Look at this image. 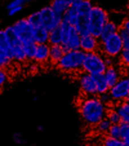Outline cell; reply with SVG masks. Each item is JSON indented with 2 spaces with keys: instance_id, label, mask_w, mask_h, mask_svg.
I'll list each match as a JSON object with an SVG mask.
<instances>
[{
  "instance_id": "20",
  "label": "cell",
  "mask_w": 129,
  "mask_h": 146,
  "mask_svg": "<svg viewBox=\"0 0 129 146\" xmlns=\"http://www.w3.org/2000/svg\"><path fill=\"white\" fill-rule=\"evenodd\" d=\"M65 48L62 45H50V49H49V61L52 64L57 65L58 61L62 58V56L65 54Z\"/></svg>"
},
{
  "instance_id": "4",
  "label": "cell",
  "mask_w": 129,
  "mask_h": 146,
  "mask_svg": "<svg viewBox=\"0 0 129 146\" xmlns=\"http://www.w3.org/2000/svg\"><path fill=\"white\" fill-rule=\"evenodd\" d=\"M85 53L81 49L67 50L62 56L57 64V67L63 72H77L81 70L83 61H84Z\"/></svg>"
},
{
  "instance_id": "24",
  "label": "cell",
  "mask_w": 129,
  "mask_h": 146,
  "mask_svg": "<svg viewBox=\"0 0 129 146\" xmlns=\"http://www.w3.org/2000/svg\"><path fill=\"white\" fill-rule=\"evenodd\" d=\"M106 119L110 121L111 124H120L121 123V119H120V116H119L118 111H116L112 106H108V108H107Z\"/></svg>"
},
{
  "instance_id": "22",
  "label": "cell",
  "mask_w": 129,
  "mask_h": 146,
  "mask_svg": "<svg viewBox=\"0 0 129 146\" xmlns=\"http://www.w3.org/2000/svg\"><path fill=\"white\" fill-rule=\"evenodd\" d=\"M96 86H97V96H102V94L108 93L110 87H108V84H107L103 75L96 76Z\"/></svg>"
},
{
  "instance_id": "17",
  "label": "cell",
  "mask_w": 129,
  "mask_h": 146,
  "mask_svg": "<svg viewBox=\"0 0 129 146\" xmlns=\"http://www.w3.org/2000/svg\"><path fill=\"white\" fill-rule=\"evenodd\" d=\"M119 30V25L116 22H114V21H111V19H108L106 23H105L103 29H102L101 31V35H99V41L105 40V39H107L108 36L114 35V34H116Z\"/></svg>"
},
{
  "instance_id": "15",
  "label": "cell",
  "mask_w": 129,
  "mask_h": 146,
  "mask_svg": "<svg viewBox=\"0 0 129 146\" xmlns=\"http://www.w3.org/2000/svg\"><path fill=\"white\" fill-rule=\"evenodd\" d=\"M49 44H38L36 45V52L34 56V61L38 64H45L49 61Z\"/></svg>"
},
{
  "instance_id": "42",
  "label": "cell",
  "mask_w": 129,
  "mask_h": 146,
  "mask_svg": "<svg viewBox=\"0 0 129 146\" xmlns=\"http://www.w3.org/2000/svg\"><path fill=\"white\" fill-rule=\"evenodd\" d=\"M125 146H129V145H125Z\"/></svg>"
},
{
  "instance_id": "11",
  "label": "cell",
  "mask_w": 129,
  "mask_h": 146,
  "mask_svg": "<svg viewBox=\"0 0 129 146\" xmlns=\"http://www.w3.org/2000/svg\"><path fill=\"white\" fill-rule=\"evenodd\" d=\"M12 30H13L16 36L22 41V43L32 40L34 27L28 23V21L26 18H21V19H18V21H16V22L12 25Z\"/></svg>"
},
{
  "instance_id": "16",
  "label": "cell",
  "mask_w": 129,
  "mask_h": 146,
  "mask_svg": "<svg viewBox=\"0 0 129 146\" xmlns=\"http://www.w3.org/2000/svg\"><path fill=\"white\" fill-rule=\"evenodd\" d=\"M74 1L75 0H53L50 7H52V9L58 16L62 17L63 14H65V12L74 4Z\"/></svg>"
},
{
  "instance_id": "41",
  "label": "cell",
  "mask_w": 129,
  "mask_h": 146,
  "mask_svg": "<svg viewBox=\"0 0 129 146\" xmlns=\"http://www.w3.org/2000/svg\"><path fill=\"white\" fill-rule=\"evenodd\" d=\"M26 1H32V0H26Z\"/></svg>"
},
{
  "instance_id": "1",
  "label": "cell",
  "mask_w": 129,
  "mask_h": 146,
  "mask_svg": "<svg viewBox=\"0 0 129 146\" xmlns=\"http://www.w3.org/2000/svg\"><path fill=\"white\" fill-rule=\"evenodd\" d=\"M92 7L93 3L91 0H75L62 16V21L74 26L80 35H85L88 34V16Z\"/></svg>"
},
{
  "instance_id": "21",
  "label": "cell",
  "mask_w": 129,
  "mask_h": 146,
  "mask_svg": "<svg viewBox=\"0 0 129 146\" xmlns=\"http://www.w3.org/2000/svg\"><path fill=\"white\" fill-rule=\"evenodd\" d=\"M62 39H63V34L61 27L53 29L52 31H49V39H48V44L49 45H61L62 44Z\"/></svg>"
},
{
  "instance_id": "28",
  "label": "cell",
  "mask_w": 129,
  "mask_h": 146,
  "mask_svg": "<svg viewBox=\"0 0 129 146\" xmlns=\"http://www.w3.org/2000/svg\"><path fill=\"white\" fill-rule=\"evenodd\" d=\"M118 61H119V66H120L121 69H126V67H129V49L121 50V53L118 57Z\"/></svg>"
},
{
  "instance_id": "37",
  "label": "cell",
  "mask_w": 129,
  "mask_h": 146,
  "mask_svg": "<svg viewBox=\"0 0 129 146\" xmlns=\"http://www.w3.org/2000/svg\"><path fill=\"white\" fill-rule=\"evenodd\" d=\"M120 26L124 29V30H126V33L129 34V17H128V18H124V21L121 22Z\"/></svg>"
},
{
  "instance_id": "36",
  "label": "cell",
  "mask_w": 129,
  "mask_h": 146,
  "mask_svg": "<svg viewBox=\"0 0 129 146\" xmlns=\"http://www.w3.org/2000/svg\"><path fill=\"white\" fill-rule=\"evenodd\" d=\"M23 9V7H17V8H12V9H8V16H16L18 12H21Z\"/></svg>"
},
{
  "instance_id": "7",
  "label": "cell",
  "mask_w": 129,
  "mask_h": 146,
  "mask_svg": "<svg viewBox=\"0 0 129 146\" xmlns=\"http://www.w3.org/2000/svg\"><path fill=\"white\" fill-rule=\"evenodd\" d=\"M123 50V40L119 36V34H114V35L108 36L107 39L99 41V50L101 54H103L106 58H111V60H116L119 54Z\"/></svg>"
},
{
  "instance_id": "40",
  "label": "cell",
  "mask_w": 129,
  "mask_h": 146,
  "mask_svg": "<svg viewBox=\"0 0 129 146\" xmlns=\"http://www.w3.org/2000/svg\"><path fill=\"white\" fill-rule=\"evenodd\" d=\"M126 101H129V94H128V98H126Z\"/></svg>"
},
{
  "instance_id": "18",
  "label": "cell",
  "mask_w": 129,
  "mask_h": 146,
  "mask_svg": "<svg viewBox=\"0 0 129 146\" xmlns=\"http://www.w3.org/2000/svg\"><path fill=\"white\" fill-rule=\"evenodd\" d=\"M49 39V31L45 30L44 27H36L34 29L32 33V41L36 44H48Z\"/></svg>"
},
{
  "instance_id": "9",
  "label": "cell",
  "mask_w": 129,
  "mask_h": 146,
  "mask_svg": "<svg viewBox=\"0 0 129 146\" xmlns=\"http://www.w3.org/2000/svg\"><path fill=\"white\" fill-rule=\"evenodd\" d=\"M39 13H40V18H41V27H44L48 31H52L53 29L58 27L61 25V22H62V17L58 16L50 5L41 8L39 11Z\"/></svg>"
},
{
  "instance_id": "10",
  "label": "cell",
  "mask_w": 129,
  "mask_h": 146,
  "mask_svg": "<svg viewBox=\"0 0 129 146\" xmlns=\"http://www.w3.org/2000/svg\"><path fill=\"white\" fill-rule=\"evenodd\" d=\"M129 94V79L125 76H121L120 80L115 86L110 87L108 89V96L112 102H121L128 98Z\"/></svg>"
},
{
  "instance_id": "29",
  "label": "cell",
  "mask_w": 129,
  "mask_h": 146,
  "mask_svg": "<svg viewBox=\"0 0 129 146\" xmlns=\"http://www.w3.org/2000/svg\"><path fill=\"white\" fill-rule=\"evenodd\" d=\"M102 146H125V143L119 138H112L110 136H105L102 140Z\"/></svg>"
},
{
  "instance_id": "26",
  "label": "cell",
  "mask_w": 129,
  "mask_h": 146,
  "mask_svg": "<svg viewBox=\"0 0 129 146\" xmlns=\"http://www.w3.org/2000/svg\"><path fill=\"white\" fill-rule=\"evenodd\" d=\"M13 62L11 58V56H9V53L7 52L5 49H3V48L0 47V67H3V69H5V67L11 66V64Z\"/></svg>"
},
{
  "instance_id": "23",
  "label": "cell",
  "mask_w": 129,
  "mask_h": 146,
  "mask_svg": "<svg viewBox=\"0 0 129 146\" xmlns=\"http://www.w3.org/2000/svg\"><path fill=\"white\" fill-rule=\"evenodd\" d=\"M23 44V50H25V54L27 61H34V56H35L36 52V43H34L32 40L26 41V43H22Z\"/></svg>"
},
{
  "instance_id": "19",
  "label": "cell",
  "mask_w": 129,
  "mask_h": 146,
  "mask_svg": "<svg viewBox=\"0 0 129 146\" xmlns=\"http://www.w3.org/2000/svg\"><path fill=\"white\" fill-rule=\"evenodd\" d=\"M114 109L118 111L121 121L129 124V101L125 100V101H121V102H116V105Z\"/></svg>"
},
{
  "instance_id": "34",
  "label": "cell",
  "mask_w": 129,
  "mask_h": 146,
  "mask_svg": "<svg viewBox=\"0 0 129 146\" xmlns=\"http://www.w3.org/2000/svg\"><path fill=\"white\" fill-rule=\"evenodd\" d=\"M26 3V0H12L9 1L8 5H7V9H12V8H17V7H23Z\"/></svg>"
},
{
  "instance_id": "3",
  "label": "cell",
  "mask_w": 129,
  "mask_h": 146,
  "mask_svg": "<svg viewBox=\"0 0 129 146\" xmlns=\"http://www.w3.org/2000/svg\"><path fill=\"white\" fill-rule=\"evenodd\" d=\"M106 69H107L106 57L103 54H101L99 52L85 53L83 66H81L83 72L93 75V76H98V75H103Z\"/></svg>"
},
{
  "instance_id": "6",
  "label": "cell",
  "mask_w": 129,
  "mask_h": 146,
  "mask_svg": "<svg viewBox=\"0 0 129 146\" xmlns=\"http://www.w3.org/2000/svg\"><path fill=\"white\" fill-rule=\"evenodd\" d=\"M5 31V35L8 38V53L11 56L12 61L13 62H17V64H23L27 61L25 54V50H23V44L22 41L19 40L16 36V34L12 30V26H8V27L4 29Z\"/></svg>"
},
{
  "instance_id": "39",
  "label": "cell",
  "mask_w": 129,
  "mask_h": 146,
  "mask_svg": "<svg viewBox=\"0 0 129 146\" xmlns=\"http://www.w3.org/2000/svg\"><path fill=\"white\" fill-rule=\"evenodd\" d=\"M126 8H128V11H129V1H128V4H126Z\"/></svg>"
},
{
  "instance_id": "5",
  "label": "cell",
  "mask_w": 129,
  "mask_h": 146,
  "mask_svg": "<svg viewBox=\"0 0 129 146\" xmlns=\"http://www.w3.org/2000/svg\"><path fill=\"white\" fill-rule=\"evenodd\" d=\"M108 19H110V14L102 7L93 5L88 16V34L99 38L102 29Z\"/></svg>"
},
{
  "instance_id": "14",
  "label": "cell",
  "mask_w": 129,
  "mask_h": 146,
  "mask_svg": "<svg viewBox=\"0 0 129 146\" xmlns=\"http://www.w3.org/2000/svg\"><path fill=\"white\" fill-rule=\"evenodd\" d=\"M103 76H105V79H106L108 87H112V86H115L119 80H120V78H121V70L119 69L118 66H115V65H112V66H108L106 69V71H105Z\"/></svg>"
},
{
  "instance_id": "35",
  "label": "cell",
  "mask_w": 129,
  "mask_h": 146,
  "mask_svg": "<svg viewBox=\"0 0 129 146\" xmlns=\"http://www.w3.org/2000/svg\"><path fill=\"white\" fill-rule=\"evenodd\" d=\"M12 140H13L16 143H19V145H23V143H25V140H23V136L21 135V133H18V132L13 133V136H12Z\"/></svg>"
},
{
  "instance_id": "31",
  "label": "cell",
  "mask_w": 129,
  "mask_h": 146,
  "mask_svg": "<svg viewBox=\"0 0 129 146\" xmlns=\"http://www.w3.org/2000/svg\"><path fill=\"white\" fill-rule=\"evenodd\" d=\"M107 136L120 140V124H112L110 131H108V133H107Z\"/></svg>"
},
{
  "instance_id": "30",
  "label": "cell",
  "mask_w": 129,
  "mask_h": 146,
  "mask_svg": "<svg viewBox=\"0 0 129 146\" xmlns=\"http://www.w3.org/2000/svg\"><path fill=\"white\" fill-rule=\"evenodd\" d=\"M120 140L125 145H129V124L120 123Z\"/></svg>"
},
{
  "instance_id": "32",
  "label": "cell",
  "mask_w": 129,
  "mask_h": 146,
  "mask_svg": "<svg viewBox=\"0 0 129 146\" xmlns=\"http://www.w3.org/2000/svg\"><path fill=\"white\" fill-rule=\"evenodd\" d=\"M0 47L8 52V38H7L4 30H0Z\"/></svg>"
},
{
  "instance_id": "33",
  "label": "cell",
  "mask_w": 129,
  "mask_h": 146,
  "mask_svg": "<svg viewBox=\"0 0 129 146\" xmlns=\"http://www.w3.org/2000/svg\"><path fill=\"white\" fill-rule=\"evenodd\" d=\"M7 82H8V72L5 69L0 67V88H3Z\"/></svg>"
},
{
  "instance_id": "12",
  "label": "cell",
  "mask_w": 129,
  "mask_h": 146,
  "mask_svg": "<svg viewBox=\"0 0 129 146\" xmlns=\"http://www.w3.org/2000/svg\"><path fill=\"white\" fill-rule=\"evenodd\" d=\"M79 86L81 92L88 97L97 96V86H96V76L83 72L79 76Z\"/></svg>"
},
{
  "instance_id": "13",
  "label": "cell",
  "mask_w": 129,
  "mask_h": 146,
  "mask_svg": "<svg viewBox=\"0 0 129 146\" xmlns=\"http://www.w3.org/2000/svg\"><path fill=\"white\" fill-rule=\"evenodd\" d=\"M80 49L84 53L89 52H98L99 50V39L96 36L91 35V34H85L81 35V40H80Z\"/></svg>"
},
{
  "instance_id": "8",
  "label": "cell",
  "mask_w": 129,
  "mask_h": 146,
  "mask_svg": "<svg viewBox=\"0 0 129 146\" xmlns=\"http://www.w3.org/2000/svg\"><path fill=\"white\" fill-rule=\"evenodd\" d=\"M61 30L63 34L62 39V47L65 48V50H76L80 49V40H81V35L79 34V31L71 26L70 23H67L66 21H62L60 25Z\"/></svg>"
},
{
  "instance_id": "25",
  "label": "cell",
  "mask_w": 129,
  "mask_h": 146,
  "mask_svg": "<svg viewBox=\"0 0 129 146\" xmlns=\"http://www.w3.org/2000/svg\"><path fill=\"white\" fill-rule=\"evenodd\" d=\"M111 125H112V124H111L110 121H108L106 118H105V119H102V120L99 121L97 125H94V127H96V131L99 133V135L107 136V133H108V131H110Z\"/></svg>"
},
{
  "instance_id": "27",
  "label": "cell",
  "mask_w": 129,
  "mask_h": 146,
  "mask_svg": "<svg viewBox=\"0 0 129 146\" xmlns=\"http://www.w3.org/2000/svg\"><path fill=\"white\" fill-rule=\"evenodd\" d=\"M26 19L28 21V23H30L31 26H32L34 29L36 27H41V18H40V13L38 12H34V13H31L30 16L26 17Z\"/></svg>"
},
{
  "instance_id": "2",
  "label": "cell",
  "mask_w": 129,
  "mask_h": 146,
  "mask_svg": "<svg viewBox=\"0 0 129 146\" xmlns=\"http://www.w3.org/2000/svg\"><path fill=\"white\" fill-rule=\"evenodd\" d=\"M107 108L103 102L99 100V97H88L83 100L79 105V113L85 124L88 125H97L102 119L106 118Z\"/></svg>"
},
{
  "instance_id": "38",
  "label": "cell",
  "mask_w": 129,
  "mask_h": 146,
  "mask_svg": "<svg viewBox=\"0 0 129 146\" xmlns=\"http://www.w3.org/2000/svg\"><path fill=\"white\" fill-rule=\"evenodd\" d=\"M123 72H124V76H125V78H128V79H129V67H126V69H124V70H123Z\"/></svg>"
}]
</instances>
